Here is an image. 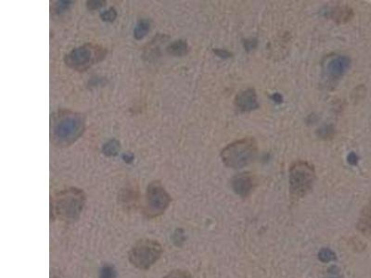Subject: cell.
<instances>
[{"label":"cell","instance_id":"cell-1","mask_svg":"<svg viewBox=\"0 0 371 278\" xmlns=\"http://www.w3.org/2000/svg\"><path fill=\"white\" fill-rule=\"evenodd\" d=\"M85 130L84 114L70 110H58L51 118V143L55 147H66L78 140Z\"/></svg>","mask_w":371,"mask_h":278},{"label":"cell","instance_id":"cell-2","mask_svg":"<svg viewBox=\"0 0 371 278\" xmlns=\"http://www.w3.org/2000/svg\"><path fill=\"white\" fill-rule=\"evenodd\" d=\"M85 200V194L82 189H63L53 197L51 212L59 220L74 222L84 210Z\"/></svg>","mask_w":371,"mask_h":278},{"label":"cell","instance_id":"cell-3","mask_svg":"<svg viewBox=\"0 0 371 278\" xmlns=\"http://www.w3.org/2000/svg\"><path fill=\"white\" fill-rule=\"evenodd\" d=\"M256 154V141L252 137H245L226 146L221 152V159L227 167L240 169L251 163Z\"/></svg>","mask_w":371,"mask_h":278},{"label":"cell","instance_id":"cell-4","mask_svg":"<svg viewBox=\"0 0 371 278\" xmlns=\"http://www.w3.org/2000/svg\"><path fill=\"white\" fill-rule=\"evenodd\" d=\"M107 56V49L96 44H84L76 47L64 57V63L76 72H85L96 63L104 59Z\"/></svg>","mask_w":371,"mask_h":278},{"label":"cell","instance_id":"cell-5","mask_svg":"<svg viewBox=\"0 0 371 278\" xmlns=\"http://www.w3.org/2000/svg\"><path fill=\"white\" fill-rule=\"evenodd\" d=\"M162 254V245L152 238H143L136 241L128 252V259L135 267L148 270L152 267Z\"/></svg>","mask_w":371,"mask_h":278},{"label":"cell","instance_id":"cell-6","mask_svg":"<svg viewBox=\"0 0 371 278\" xmlns=\"http://www.w3.org/2000/svg\"><path fill=\"white\" fill-rule=\"evenodd\" d=\"M315 168L310 163L297 161L290 168V191L293 199L299 200L304 197L313 188Z\"/></svg>","mask_w":371,"mask_h":278},{"label":"cell","instance_id":"cell-7","mask_svg":"<svg viewBox=\"0 0 371 278\" xmlns=\"http://www.w3.org/2000/svg\"><path fill=\"white\" fill-rule=\"evenodd\" d=\"M171 197L160 181H152L147 188L143 212L148 218H156L164 213L171 203Z\"/></svg>","mask_w":371,"mask_h":278},{"label":"cell","instance_id":"cell-8","mask_svg":"<svg viewBox=\"0 0 371 278\" xmlns=\"http://www.w3.org/2000/svg\"><path fill=\"white\" fill-rule=\"evenodd\" d=\"M235 105L242 112H249L251 110H256L259 104L255 90L249 88L241 91L236 97Z\"/></svg>","mask_w":371,"mask_h":278},{"label":"cell","instance_id":"cell-9","mask_svg":"<svg viewBox=\"0 0 371 278\" xmlns=\"http://www.w3.org/2000/svg\"><path fill=\"white\" fill-rule=\"evenodd\" d=\"M254 188V181L250 174L241 173L235 176L232 180V189L236 194L242 198L251 194Z\"/></svg>","mask_w":371,"mask_h":278},{"label":"cell","instance_id":"cell-10","mask_svg":"<svg viewBox=\"0 0 371 278\" xmlns=\"http://www.w3.org/2000/svg\"><path fill=\"white\" fill-rule=\"evenodd\" d=\"M351 65V59L346 56H338L331 58L327 65L329 76L337 79L341 77L347 72Z\"/></svg>","mask_w":371,"mask_h":278},{"label":"cell","instance_id":"cell-11","mask_svg":"<svg viewBox=\"0 0 371 278\" xmlns=\"http://www.w3.org/2000/svg\"><path fill=\"white\" fill-rule=\"evenodd\" d=\"M328 17L330 20L335 21L338 24H344L352 20L354 17V11L347 6H337L329 9L327 11Z\"/></svg>","mask_w":371,"mask_h":278},{"label":"cell","instance_id":"cell-12","mask_svg":"<svg viewBox=\"0 0 371 278\" xmlns=\"http://www.w3.org/2000/svg\"><path fill=\"white\" fill-rule=\"evenodd\" d=\"M356 228L363 235H371V203L365 206L361 210Z\"/></svg>","mask_w":371,"mask_h":278},{"label":"cell","instance_id":"cell-13","mask_svg":"<svg viewBox=\"0 0 371 278\" xmlns=\"http://www.w3.org/2000/svg\"><path fill=\"white\" fill-rule=\"evenodd\" d=\"M168 54L175 56V57H182L185 56L186 54H188V50H189V47H188V44L187 41L185 40H176L174 42L171 43L167 48Z\"/></svg>","mask_w":371,"mask_h":278},{"label":"cell","instance_id":"cell-14","mask_svg":"<svg viewBox=\"0 0 371 278\" xmlns=\"http://www.w3.org/2000/svg\"><path fill=\"white\" fill-rule=\"evenodd\" d=\"M151 29V23L146 19H142L137 22L134 29V37L136 40H141L146 37Z\"/></svg>","mask_w":371,"mask_h":278},{"label":"cell","instance_id":"cell-15","mask_svg":"<svg viewBox=\"0 0 371 278\" xmlns=\"http://www.w3.org/2000/svg\"><path fill=\"white\" fill-rule=\"evenodd\" d=\"M120 142L116 139H111L107 142L102 147V152L107 157H115L120 151Z\"/></svg>","mask_w":371,"mask_h":278},{"label":"cell","instance_id":"cell-16","mask_svg":"<svg viewBox=\"0 0 371 278\" xmlns=\"http://www.w3.org/2000/svg\"><path fill=\"white\" fill-rule=\"evenodd\" d=\"M319 260L322 263H328L330 262H334L336 261V253L333 251H331L330 249L328 248H324V249H321L319 252Z\"/></svg>","mask_w":371,"mask_h":278},{"label":"cell","instance_id":"cell-17","mask_svg":"<svg viewBox=\"0 0 371 278\" xmlns=\"http://www.w3.org/2000/svg\"><path fill=\"white\" fill-rule=\"evenodd\" d=\"M162 278H192V276L188 271L178 269V270H173Z\"/></svg>","mask_w":371,"mask_h":278},{"label":"cell","instance_id":"cell-18","mask_svg":"<svg viewBox=\"0 0 371 278\" xmlns=\"http://www.w3.org/2000/svg\"><path fill=\"white\" fill-rule=\"evenodd\" d=\"M100 18L103 21L112 22L117 18V11L115 8H110L108 11H105L100 14Z\"/></svg>","mask_w":371,"mask_h":278},{"label":"cell","instance_id":"cell-19","mask_svg":"<svg viewBox=\"0 0 371 278\" xmlns=\"http://www.w3.org/2000/svg\"><path fill=\"white\" fill-rule=\"evenodd\" d=\"M333 134H334V129L332 128V126H324L323 128H320L318 131V136L320 138H324V139L332 137Z\"/></svg>","mask_w":371,"mask_h":278},{"label":"cell","instance_id":"cell-20","mask_svg":"<svg viewBox=\"0 0 371 278\" xmlns=\"http://www.w3.org/2000/svg\"><path fill=\"white\" fill-rule=\"evenodd\" d=\"M73 1H58L57 4L55 5V11L57 13H62L67 11L69 8L73 4Z\"/></svg>","mask_w":371,"mask_h":278},{"label":"cell","instance_id":"cell-21","mask_svg":"<svg viewBox=\"0 0 371 278\" xmlns=\"http://www.w3.org/2000/svg\"><path fill=\"white\" fill-rule=\"evenodd\" d=\"M105 5V1L102 0H90L87 1V7L89 11H96L99 10L101 7Z\"/></svg>","mask_w":371,"mask_h":278},{"label":"cell","instance_id":"cell-22","mask_svg":"<svg viewBox=\"0 0 371 278\" xmlns=\"http://www.w3.org/2000/svg\"><path fill=\"white\" fill-rule=\"evenodd\" d=\"M243 46L244 48L246 49V51H251L252 49H254L257 46V40L256 39H247L244 42H243Z\"/></svg>","mask_w":371,"mask_h":278},{"label":"cell","instance_id":"cell-23","mask_svg":"<svg viewBox=\"0 0 371 278\" xmlns=\"http://www.w3.org/2000/svg\"><path fill=\"white\" fill-rule=\"evenodd\" d=\"M214 53L221 58H229L232 56V54L230 51H227L225 49H220V48L219 49H214Z\"/></svg>","mask_w":371,"mask_h":278},{"label":"cell","instance_id":"cell-24","mask_svg":"<svg viewBox=\"0 0 371 278\" xmlns=\"http://www.w3.org/2000/svg\"><path fill=\"white\" fill-rule=\"evenodd\" d=\"M358 161H359V158H358L356 153L351 152L348 154V156H347V163H349L350 165L356 166V164L358 163Z\"/></svg>","mask_w":371,"mask_h":278},{"label":"cell","instance_id":"cell-25","mask_svg":"<svg viewBox=\"0 0 371 278\" xmlns=\"http://www.w3.org/2000/svg\"><path fill=\"white\" fill-rule=\"evenodd\" d=\"M271 100L276 103H281L283 101V98L279 93H275L271 96Z\"/></svg>","mask_w":371,"mask_h":278},{"label":"cell","instance_id":"cell-26","mask_svg":"<svg viewBox=\"0 0 371 278\" xmlns=\"http://www.w3.org/2000/svg\"><path fill=\"white\" fill-rule=\"evenodd\" d=\"M123 160L126 162V163H132L134 161V155L131 154V153H126L123 155Z\"/></svg>","mask_w":371,"mask_h":278},{"label":"cell","instance_id":"cell-27","mask_svg":"<svg viewBox=\"0 0 371 278\" xmlns=\"http://www.w3.org/2000/svg\"><path fill=\"white\" fill-rule=\"evenodd\" d=\"M332 278H339V277H332Z\"/></svg>","mask_w":371,"mask_h":278}]
</instances>
